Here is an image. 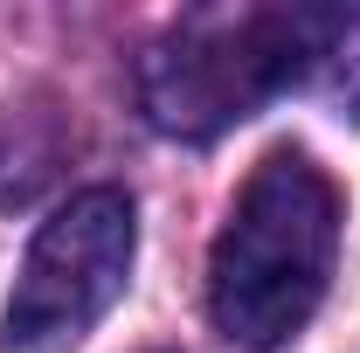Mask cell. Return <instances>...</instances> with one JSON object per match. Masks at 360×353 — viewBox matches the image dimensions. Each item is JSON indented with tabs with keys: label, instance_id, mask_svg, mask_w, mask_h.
<instances>
[{
	"label": "cell",
	"instance_id": "cell-3",
	"mask_svg": "<svg viewBox=\"0 0 360 353\" xmlns=\"http://www.w3.org/2000/svg\"><path fill=\"white\" fill-rule=\"evenodd\" d=\"M139 257V215L132 194L118 187H84L35 229L14 298L0 319L7 353H70L104 312L125 298Z\"/></svg>",
	"mask_w": 360,
	"mask_h": 353
},
{
	"label": "cell",
	"instance_id": "cell-1",
	"mask_svg": "<svg viewBox=\"0 0 360 353\" xmlns=\"http://www.w3.org/2000/svg\"><path fill=\"white\" fill-rule=\"evenodd\" d=\"M333 257H340V187L298 146L264 153L208 250L215 333L243 353L291 347L326 305Z\"/></svg>",
	"mask_w": 360,
	"mask_h": 353
},
{
	"label": "cell",
	"instance_id": "cell-2",
	"mask_svg": "<svg viewBox=\"0 0 360 353\" xmlns=\"http://www.w3.org/2000/svg\"><path fill=\"white\" fill-rule=\"evenodd\" d=\"M354 14L340 7H243L187 14L139 56V104L167 139H215L243 125L277 90L305 84L347 42Z\"/></svg>",
	"mask_w": 360,
	"mask_h": 353
}]
</instances>
